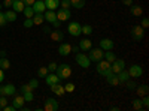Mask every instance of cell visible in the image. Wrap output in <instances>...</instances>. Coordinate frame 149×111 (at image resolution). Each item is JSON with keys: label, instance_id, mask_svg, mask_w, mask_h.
<instances>
[{"label": "cell", "instance_id": "8992f818", "mask_svg": "<svg viewBox=\"0 0 149 111\" xmlns=\"http://www.w3.org/2000/svg\"><path fill=\"white\" fill-rule=\"evenodd\" d=\"M17 89L14 84H8V86H0V96H12L15 95Z\"/></svg>", "mask_w": 149, "mask_h": 111}, {"label": "cell", "instance_id": "52a82bcc", "mask_svg": "<svg viewBox=\"0 0 149 111\" xmlns=\"http://www.w3.org/2000/svg\"><path fill=\"white\" fill-rule=\"evenodd\" d=\"M142 74H143V69L140 65H131L128 69V75L131 78H139V77H142Z\"/></svg>", "mask_w": 149, "mask_h": 111}, {"label": "cell", "instance_id": "f546056e", "mask_svg": "<svg viewBox=\"0 0 149 111\" xmlns=\"http://www.w3.org/2000/svg\"><path fill=\"white\" fill-rule=\"evenodd\" d=\"M148 93H149L148 86H140V87H137V95H139V98H142V96H145V95H148Z\"/></svg>", "mask_w": 149, "mask_h": 111}, {"label": "cell", "instance_id": "7bdbcfd3", "mask_svg": "<svg viewBox=\"0 0 149 111\" xmlns=\"http://www.w3.org/2000/svg\"><path fill=\"white\" fill-rule=\"evenodd\" d=\"M2 5H3L5 8H8V9H9V8H12V5H14V0H5V2H3Z\"/></svg>", "mask_w": 149, "mask_h": 111}, {"label": "cell", "instance_id": "f35d334b", "mask_svg": "<svg viewBox=\"0 0 149 111\" xmlns=\"http://www.w3.org/2000/svg\"><path fill=\"white\" fill-rule=\"evenodd\" d=\"M64 90H66V92H69V93L74 92V84H72V83H67V84L64 86Z\"/></svg>", "mask_w": 149, "mask_h": 111}, {"label": "cell", "instance_id": "db71d44e", "mask_svg": "<svg viewBox=\"0 0 149 111\" xmlns=\"http://www.w3.org/2000/svg\"><path fill=\"white\" fill-rule=\"evenodd\" d=\"M3 78H5V74H3V69H0V83L3 81Z\"/></svg>", "mask_w": 149, "mask_h": 111}, {"label": "cell", "instance_id": "bcb514c9", "mask_svg": "<svg viewBox=\"0 0 149 111\" xmlns=\"http://www.w3.org/2000/svg\"><path fill=\"white\" fill-rule=\"evenodd\" d=\"M142 27H143V29H148V27H149V20H148V18H143V20H142Z\"/></svg>", "mask_w": 149, "mask_h": 111}, {"label": "cell", "instance_id": "9a60e30c", "mask_svg": "<svg viewBox=\"0 0 149 111\" xmlns=\"http://www.w3.org/2000/svg\"><path fill=\"white\" fill-rule=\"evenodd\" d=\"M31 20H33V24H36V26H40V24L45 21L43 12H34V15L31 17Z\"/></svg>", "mask_w": 149, "mask_h": 111}, {"label": "cell", "instance_id": "f6af8a7d", "mask_svg": "<svg viewBox=\"0 0 149 111\" xmlns=\"http://www.w3.org/2000/svg\"><path fill=\"white\" fill-rule=\"evenodd\" d=\"M33 26V20L31 18H27L26 21H24V27H31Z\"/></svg>", "mask_w": 149, "mask_h": 111}, {"label": "cell", "instance_id": "2e32d148", "mask_svg": "<svg viewBox=\"0 0 149 111\" xmlns=\"http://www.w3.org/2000/svg\"><path fill=\"white\" fill-rule=\"evenodd\" d=\"M49 87H51V90H52L55 95H58V96H63V95L66 93L64 87H63V86H60V83H57V84H52V86H49Z\"/></svg>", "mask_w": 149, "mask_h": 111}, {"label": "cell", "instance_id": "7dc6e473", "mask_svg": "<svg viewBox=\"0 0 149 111\" xmlns=\"http://www.w3.org/2000/svg\"><path fill=\"white\" fill-rule=\"evenodd\" d=\"M30 86H31V87L33 89H36L37 87V86H39V81H37V80H30V83H29Z\"/></svg>", "mask_w": 149, "mask_h": 111}, {"label": "cell", "instance_id": "83f0119b", "mask_svg": "<svg viewBox=\"0 0 149 111\" xmlns=\"http://www.w3.org/2000/svg\"><path fill=\"white\" fill-rule=\"evenodd\" d=\"M70 5L76 9H82L85 6V0H70Z\"/></svg>", "mask_w": 149, "mask_h": 111}, {"label": "cell", "instance_id": "9f6ffc18", "mask_svg": "<svg viewBox=\"0 0 149 111\" xmlns=\"http://www.w3.org/2000/svg\"><path fill=\"white\" fill-rule=\"evenodd\" d=\"M72 51H76L78 53L79 51V47H72Z\"/></svg>", "mask_w": 149, "mask_h": 111}, {"label": "cell", "instance_id": "11a10c76", "mask_svg": "<svg viewBox=\"0 0 149 111\" xmlns=\"http://www.w3.org/2000/svg\"><path fill=\"white\" fill-rule=\"evenodd\" d=\"M43 32H45L46 35H49V33H51V29H49V27H45V29H43Z\"/></svg>", "mask_w": 149, "mask_h": 111}, {"label": "cell", "instance_id": "e575fe53", "mask_svg": "<svg viewBox=\"0 0 149 111\" xmlns=\"http://www.w3.org/2000/svg\"><path fill=\"white\" fill-rule=\"evenodd\" d=\"M133 108H134V110H142V108H143L142 99H136V101H133Z\"/></svg>", "mask_w": 149, "mask_h": 111}, {"label": "cell", "instance_id": "8fae6325", "mask_svg": "<svg viewBox=\"0 0 149 111\" xmlns=\"http://www.w3.org/2000/svg\"><path fill=\"white\" fill-rule=\"evenodd\" d=\"M70 17H72L70 15V9H60L57 12V20H60V21H66Z\"/></svg>", "mask_w": 149, "mask_h": 111}, {"label": "cell", "instance_id": "484cf974", "mask_svg": "<svg viewBox=\"0 0 149 111\" xmlns=\"http://www.w3.org/2000/svg\"><path fill=\"white\" fill-rule=\"evenodd\" d=\"M131 14H133L134 17H142V14H143L142 6H139V5H131Z\"/></svg>", "mask_w": 149, "mask_h": 111}, {"label": "cell", "instance_id": "b9f144b4", "mask_svg": "<svg viewBox=\"0 0 149 111\" xmlns=\"http://www.w3.org/2000/svg\"><path fill=\"white\" fill-rule=\"evenodd\" d=\"M5 105H8V99L5 96H0V110H2Z\"/></svg>", "mask_w": 149, "mask_h": 111}, {"label": "cell", "instance_id": "f907efd6", "mask_svg": "<svg viewBox=\"0 0 149 111\" xmlns=\"http://www.w3.org/2000/svg\"><path fill=\"white\" fill-rule=\"evenodd\" d=\"M127 83V86H128V89L130 90H134V87H136V84L133 83V81H125Z\"/></svg>", "mask_w": 149, "mask_h": 111}, {"label": "cell", "instance_id": "8d00e7d4", "mask_svg": "<svg viewBox=\"0 0 149 111\" xmlns=\"http://www.w3.org/2000/svg\"><path fill=\"white\" fill-rule=\"evenodd\" d=\"M60 5H61V9H70V0H61L60 2Z\"/></svg>", "mask_w": 149, "mask_h": 111}, {"label": "cell", "instance_id": "4dcf8cb0", "mask_svg": "<svg viewBox=\"0 0 149 111\" xmlns=\"http://www.w3.org/2000/svg\"><path fill=\"white\" fill-rule=\"evenodd\" d=\"M22 14L26 15L27 18H31V17L34 15V11H33L31 6H26V8H24V11H22Z\"/></svg>", "mask_w": 149, "mask_h": 111}, {"label": "cell", "instance_id": "d6a6232c", "mask_svg": "<svg viewBox=\"0 0 149 111\" xmlns=\"http://www.w3.org/2000/svg\"><path fill=\"white\" fill-rule=\"evenodd\" d=\"M81 32H82L84 35H91V33H93V27L90 26V24H86V26H82V27H81Z\"/></svg>", "mask_w": 149, "mask_h": 111}, {"label": "cell", "instance_id": "681fc988", "mask_svg": "<svg viewBox=\"0 0 149 111\" xmlns=\"http://www.w3.org/2000/svg\"><path fill=\"white\" fill-rule=\"evenodd\" d=\"M52 26H54V29H60V26H61V21H60V20H55V21L52 23Z\"/></svg>", "mask_w": 149, "mask_h": 111}, {"label": "cell", "instance_id": "6f0895ef", "mask_svg": "<svg viewBox=\"0 0 149 111\" xmlns=\"http://www.w3.org/2000/svg\"><path fill=\"white\" fill-rule=\"evenodd\" d=\"M0 57H6V51H0Z\"/></svg>", "mask_w": 149, "mask_h": 111}, {"label": "cell", "instance_id": "f5cc1de1", "mask_svg": "<svg viewBox=\"0 0 149 111\" xmlns=\"http://www.w3.org/2000/svg\"><path fill=\"white\" fill-rule=\"evenodd\" d=\"M133 0H122V5H127V6H131Z\"/></svg>", "mask_w": 149, "mask_h": 111}, {"label": "cell", "instance_id": "5bb4252c", "mask_svg": "<svg viewBox=\"0 0 149 111\" xmlns=\"http://www.w3.org/2000/svg\"><path fill=\"white\" fill-rule=\"evenodd\" d=\"M100 48L103 51H110L112 48H113V41L110 39H102L100 41Z\"/></svg>", "mask_w": 149, "mask_h": 111}, {"label": "cell", "instance_id": "7a4b0ae2", "mask_svg": "<svg viewBox=\"0 0 149 111\" xmlns=\"http://www.w3.org/2000/svg\"><path fill=\"white\" fill-rule=\"evenodd\" d=\"M57 75L60 77V80H67L72 75V68L67 63H63V65L57 66Z\"/></svg>", "mask_w": 149, "mask_h": 111}, {"label": "cell", "instance_id": "cb8c5ba5", "mask_svg": "<svg viewBox=\"0 0 149 111\" xmlns=\"http://www.w3.org/2000/svg\"><path fill=\"white\" fill-rule=\"evenodd\" d=\"M43 17H45V20H46L48 23H54V21L57 20V14H55L54 11H49V9L45 12V15H43Z\"/></svg>", "mask_w": 149, "mask_h": 111}, {"label": "cell", "instance_id": "d6986e66", "mask_svg": "<svg viewBox=\"0 0 149 111\" xmlns=\"http://www.w3.org/2000/svg\"><path fill=\"white\" fill-rule=\"evenodd\" d=\"M106 80H107V83H109L110 86H118V84H121L119 80H118V75H116V74H113V72L109 74V75L106 77Z\"/></svg>", "mask_w": 149, "mask_h": 111}, {"label": "cell", "instance_id": "3957f363", "mask_svg": "<svg viewBox=\"0 0 149 111\" xmlns=\"http://www.w3.org/2000/svg\"><path fill=\"white\" fill-rule=\"evenodd\" d=\"M88 59L90 62H98L102 60L103 56H104V51L102 50V48H93V50H88Z\"/></svg>", "mask_w": 149, "mask_h": 111}, {"label": "cell", "instance_id": "6da1fadb", "mask_svg": "<svg viewBox=\"0 0 149 111\" xmlns=\"http://www.w3.org/2000/svg\"><path fill=\"white\" fill-rule=\"evenodd\" d=\"M97 72L103 77H107L109 74H112V66L107 60H98V65H97Z\"/></svg>", "mask_w": 149, "mask_h": 111}, {"label": "cell", "instance_id": "c3c4849f", "mask_svg": "<svg viewBox=\"0 0 149 111\" xmlns=\"http://www.w3.org/2000/svg\"><path fill=\"white\" fill-rule=\"evenodd\" d=\"M2 110H5V111H15L17 108H15L14 105H10V107H9V105H5V107H3Z\"/></svg>", "mask_w": 149, "mask_h": 111}, {"label": "cell", "instance_id": "ffe728a7", "mask_svg": "<svg viewBox=\"0 0 149 111\" xmlns=\"http://www.w3.org/2000/svg\"><path fill=\"white\" fill-rule=\"evenodd\" d=\"M79 50H82V51H88V50H91V41L90 39H82L81 42H79Z\"/></svg>", "mask_w": 149, "mask_h": 111}, {"label": "cell", "instance_id": "816d5d0a", "mask_svg": "<svg viewBox=\"0 0 149 111\" xmlns=\"http://www.w3.org/2000/svg\"><path fill=\"white\" fill-rule=\"evenodd\" d=\"M22 2H24V5H26V6H31L36 0H22Z\"/></svg>", "mask_w": 149, "mask_h": 111}, {"label": "cell", "instance_id": "ba28073f", "mask_svg": "<svg viewBox=\"0 0 149 111\" xmlns=\"http://www.w3.org/2000/svg\"><path fill=\"white\" fill-rule=\"evenodd\" d=\"M74 59H76V63L81 65L82 68H88V66L91 65V62H90L88 56H85V54H82V53H78Z\"/></svg>", "mask_w": 149, "mask_h": 111}, {"label": "cell", "instance_id": "4316f807", "mask_svg": "<svg viewBox=\"0 0 149 111\" xmlns=\"http://www.w3.org/2000/svg\"><path fill=\"white\" fill-rule=\"evenodd\" d=\"M5 18H6V21H10V23H12V21H15V20H17V12L8 9V11L5 12Z\"/></svg>", "mask_w": 149, "mask_h": 111}, {"label": "cell", "instance_id": "30bf717a", "mask_svg": "<svg viewBox=\"0 0 149 111\" xmlns=\"http://www.w3.org/2000/svg\"><path fill=\"white\" fill-rule=\"evenodd\" d=\"M43 108H45V111H57L58 110V102L55 99H52V98H48Z\"/></svg>", "mask_w": 149, "mask_h": 111}, {"label": "cell", "instance_id": "7c38bea8", "mask_svg": "<svg viewBox=\"0 0 149 111\" xmlns=\"http://www.w3.org/2000/svg\"><path fill=\"white\" fill-rule=\"evenodd\" d=\"M45 81H46L48 86H52V84L60 83V77L57 75V74H48V75L45 77Z\"/></svg>", "mask_w": 149, "mask_h": 111}, {"label": "cell", "instance_id": "d590c367", "mask_svg": "<svg viewBox=\"0 0 149 111\" xmlns=\"http://www.w3.org/2000/svg\"><path fill=\"white\" fill-rule=\"evenodd\" d=\"M22 96H24V101H26V102H31L33 101V92L22 93Z\"/></svg>", "mask_w": 149, "mask_h": 111}, {"label": "cell", "instance_id": "60d3db41", "mask_svg": "<svg viewBox=\"0 0 149 111\" xmlns=\"http://www.w3.org/2000/svg\"><path fill=\"white\" fill-rule=\"evenodd\" d=\"M6 18H5V14H3V12H0V27H5L6 26Z\"/></svg>", "mask_w": 149, "mask_h": 111}, {"label": "cell", "instance_id": "1f68e13d", "mask_svg": "<svg viewBox=\"0 0 149 111\" xmlns=\"http://www.w3.org/2000/svg\"><path fill=\"white\" fill-rule=\"evenodd\" d=\"M48 68L46 66H42V68H39V71H37V75H39V77H42V78H45L46 75H48Z\"/></svg>", "mask_w": 149, "mask_h": 111}, {"label": "cell", "instance_id": "836d02e7", "mask_svg": "<svg viewBox=\"0 0 149 111\" xmlns=\"http://www.w3.org/2000/svg\"><path fill=\"white\" fill-rule=\"evenodd\" d=\"M103 57H104V60H107V62H109V63H112V62H113V60L116 59V56H115L113 53H104V56H103Z\"/></svg>", "mask_w": 149, "mask_h": 111}, {"label": "cell", "instance_id": "74e56055", "mask_svg": "<svg viewBox=\"0 0 149 111\" xmlns=\"http://www.w3.org/2000/svg\"><path fill=\"white\" fill-rule=\"evenodd\" d=\"M34 89L31 87V86L30 84H26V86H22V87H21V93H27V92H33Z\"/></svg>", "mask_w": 149, "mask_h": 111}, {"label": "cell", "instance_id": "ac0fdd59", "mask_svg": "<svg viewBox=\"0 0 149 111\" xmlns=\"http://www.w3.org/2000/svg\"><path fill=\"white\" fill-rule=\"evenodd\" d=\"M45 6L49 11H54L60 6V0H45Z\"/></svg>", "mask_w": 149, "mask_h": 111}, {"label": "cell", "instance_id": "277c9868", "mask_svg": "<svg viewBox=\"0 0 149 111\" xmlns=\"http://www.w3.org/2000/svg\"><path fill=\"white\" fill-rule=\"evenodd\" d=\"M131 38H133L134 41L140 42V41L145 38V29H143L142 26H134V27L131 29Z\"/></svg>", "mask_w": 149, "mask_h": 111}, {"label": "cell", "instance_id": "680465c9", "mask_svg": "<svg viewBox=\"0 0 149 111\" xmlns=\"http://www.w3.org/2000/svg\"><path fill=\"white\" fill-rule=\"evenodd\" d=\"M2 6H3V5H2V3H0V9H2Z\"/></svg>", "mask_w": 149, "mask_h": 111}, {"label": "cell", "instance_id": "5b68a950", "mask_svg": "<svg viewBox=\"0 0 149 111\" xmlns=\"http://www.w3.org/2000/svg\"><path fill=\"white\" fill-rule=\"evenodd\" d=\"M110 66H112V72L118 74V72H121L122 69H125V62H124L122 59H115V60L110 63Z\"/></svg>", "mask_w": 149, "mask_h": 111}, {"label": "cell", "instance_id": "ab89813d", "mask_svg": "<svg viewBox=\"0 0 149 111\" xmlns=\"http://www.w3.org/2000/svg\"><path fill=\"white\" fill-rule=\"evenodd\" d=\"M142 99V104H143V108H148L149 107V98H148V95H145V96H142L140 98Z\"/></svg>", "mask_w": 149, "mask_h": 111}, {"label": "cell", "instance_id": "4fadbf2b", "mask_svg": "<svg viewBox=\"0 0 149 111\" xmlns=\"http://www.w3.org/2000/svg\"><path fill=\"white\" fill-rule=\"evenodd\" d=\"M58 53H60L61 56H69V54L72 53V45H70V44H61V45L58 47Z\"/></svg>", "mask_w": 149, "mask_h": 111}, {"label": "cell", "instance_id": "e0dca14e", "mask_svg": "<svg viewBox=\"0 0 149 111\" xmlns=\"http://www.w3.org/2000/svg\"><path fill=\"white\" fill-rule=\"evenodd\" d=\"M31 8H33L34 12H43L46 6H45V2H43V0H37V2H34V3L31 5Z\"/></svg>", "mask_w": 149, "mask_h": 111}, {"label": "cell", "instance_id": "7402d4cb", "mask_svg": "<svg viewBox=\"0 0 149 111\" xmlns=\"http://www.w3.org/2000/svg\"><path fill=\"white\" fill-rule=\"evenodd\" d=\"M49 36H51V39L52 41H57V42H60V41H63V33H61L60 30H51V33H49Z\"/></svg>", "mask_w": 149, "mask_h": 111}, {"label": "cell", "instance_id": "ee69618b", "mask_svg": "<svg viewBox=\"0 0 149 111\" xmlns=\"http://www.w3.org/2000/svg\"><path fill=\"white\" fill-rule=\"evenodd\" d=\"M46 68H48V71H51V72H52V71L57 69V63H55V62H51V63H49Z\"/></svg>", "mask_w": 149, "mask_h": 111}, {"label": "cell", "instance_id": "f1b7e54d", "mask_svg": "<svg viewBox=\"0 0 149 111\" xmlns=\"http://www.w3.org/2000/svg\"><path fill=\"white\" fill-rule=\"evenodd\" d=\"M10 68V62L6 57H0V69H9Z\"/></svg>", "mask_w": 149, "mask_h": 111}, {"label": "cell", "instance_id": "44dd1931", "mask_svg": "<svg viewBox=\"0 0 149 111\" xmlns=\"http://www.w3.org/2000/svg\"><path fill=\"white\" fill-rule=\"evenodd\" d=\"M24 8H26V5H24L22 0H14V5H12V9H14L15 12H22Z\"/></svg>", "mask_w": 149, "mask_h": 111}, {"label": "cell", "instance_id": "603a6c76", "mask_svg": "<svg viewBox=\"0 0 149 111\" xmlns=\"http://www.w3.org/2000/svg\"><path fill=\"white\" fill-rule=\"evenodd\" d=\"M24 102H26V101H24V96L21 95V96H15L14 98V104H12V105H14L17 110H21L22 105H24Z\"/></svg>", "mask_w": 149, "mask_h": 111}, {"label": "cell", "instance_id": "d4e9b609", "mask_svg": "<svg viewBox=\"0 0 149 111\" xmlns=\"http://www.w3.org/2000/svg\"><path fill=\"white\" fill-rule=\"evenodd\" d=\"M116 75H118L119 83H125V81H128V78H130V75H128V71H125V69H122L121 72H118Z\"/></svg>", "mask_w": 149, "mask_h": 111}, {"label": "cell", "instance_id": "9c48e42d", "mask_svg": "<svg viewBox=\"0 0 149 111\" xmlns=\"http://www.w3.org/2000/svg\"><path fill=\"white\" fill-rule=\"evenodd\" d=\"M69 33H70L72 36H79V35L82 33V32H81V24L76 23V21L70 23V24H69Z\"/></svg>", "mask_w": 149, "mask_h": 111}]
</instances>
